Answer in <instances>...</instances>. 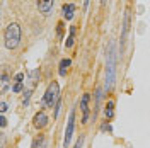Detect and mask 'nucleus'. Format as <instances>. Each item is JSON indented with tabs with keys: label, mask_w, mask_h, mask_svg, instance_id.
I'll return each mask as SVG.
<instances>
[{
	"label": "nucleus",
	"mask_w": 150,
	"mask_h": 148,
	"mask_svg": "<svg viewBox=\"0 0 150 148\" xmlns=\"http://www.w3.org/2000/svg\"><path fill=\"white\" fill-rule=\"evenodd\" d=\"M130 22H131V12L130 9L125 10V17H123V31H121V51L125 48L126 37H128V31H130Z\"/></svg>",
	"instance_id": "nucleus-5"
},
{
	"label": "nucleus",
	"mask_w": 150,
	"mask_h": 148,
	"mask_svg": "<svg viewBox=\"0 0 150 148\" xmlns=\"http://www.w3.org/2000/svg\"><path fill=\"white\" fill-rule=\"evenodd\" d=\"M33 123H34V126H36L38 130H43V128L48 124V116H46V112H45V111H39L36 116H34Z\"/></svg>",
	"instance_id": "nucleus-7"
},
{
	"label": "nucleus",
	"mask_w": 150,
	"mask_h": 148,
	"mask_svg": "<svg viewBox=\"0 0 150 148\" xmlns=\"http://www.w3.org/2000/svg\"><path fill=\"white\" fill-rule=\"evenodd\" d=\"M87 5H89V0H85L84 2V7H87Z\"/></svg>",
	"instance_id": "nucleus-23"
},
{
	"label": "nucleus",
	"mask_w": 150,
	"mask_h": 148,
	"mask_svg": "<svg viewBox=\"0 0 150 148\" xmlns=\"http://www.w3.org/2000/svg\"><path fill=\"white\" fill-rule=\"evenodd\" d=\"M22 80H24V75L22 73H17L16 75V78H14V82L16 83H22Z\"/></svg>",
	"instance_id": "nucleus-15"
},
{
	"label": "nucleus",
	"mask_w": 150,
	"mask_h": 148,
	"mask_svg": "<svg viewBox=\"0 0 150 148\" xmlns=\"http://www.w3.org/2000/svg\"><path fill=\"white\" fill-rule=\"evenodd\" d=\"M53 4H55V0H38V9L45 17H48L53 12Z\"/></svg>",
	"instance_id": "nucleus-6"
},
{
	"label": "nucleus",
	"mask_w": 150,
	"mask_h": 148,
	"mask_svg": "<svg viewBox=\"0 0 150 148\" xmlns=\"http://www.w3.org/2000/svg\"><path fill=\"white\" fill-rule=\"evenodd\" d=\"M101 5H106V0H101Z\"/></svg>",
	"instance_id": "nucleus-24"
},
{
	"label": "nucleus",
	"mask_w": 150,
	"mask_h": 148,
	"mask_svg": "<svg viewBox=\"0 0 150 148\" xmlns=\"http://www.w3.org/2000/svg\"><path fill=\"white\" fill-rule=\"evenodd\" d=\"M74 128H75V109L70 111V116H68V121H67V131H65V140H63V147H68L70 145V140H72V135H74Z\"/></svg>",
	"instance_id": "nucleus-4"
},
{
	"label": "nucleus",
	"mask_w": 150,
	"mask_h": 148,
	"mask_svg": "<svg viewBox=\"0 0 150 148\" xmlns=\"http://www.w3.org/2000/svg\"><path fill=\"white\" fill-rule=\"evenodd\" d=\"M7 87H9V77H7L5 72H4V73H2V87H0V92L5 94L7 92Z\"/></svg>",
	"instance_id": "nucleus-13"
},
{
	"label": "nucleus",
	"mask_w": 150,
	"mask_h": 148,
	"mask_svg": "<svg viewBox=\"0 0 150 148\" xmlns=\"http://www.w3.org/2000/svg\"><path fill=\"white\" fill-rule=\"evenodd\" d=\"M19 41H21V26L17 22H10L5 32H4V43H5V48L7 49H16L19 46Z\"/></svg>",
	"instance_id": "nucleus-2"
},
{
	"label": "nucleus",
	"mask_w": 150,
	"mask_h": 148,
	"mask_svg": "<svg viewBox=\"0 0 150 148\" xmlns=\"http://www.w3.org/2000/svg\"><path fill=\"white\" fill-rule=\"evenodd\" d=\"M103 130H108V131H111V126H109V124H103Z\"/></svg>",
	"instance_id": "nucleus-22"
},
{
	"label": "nucleus",
	"mask_w": 150,
	"mask_h": 148,
	"mask_svg": "<svg viewBox=\"0 0 150 148\" xmlns=\"http://www.w3.org/2000/svg\"><path fill=\"white\" fill-rule=\"evenodd\" d=\"M104 112H106V118H108V119H111L112 116H114V102H112V101L108 102V106H106Z\"/></svg>",
	"instance_id": "nucleus-11"
},
{
	"label": "nucleus",
	"mask_w": 150,
	"mask_h": 148,
	"mask_svg": "<svg viewBox=\"0 0 150 148\" xmlns=\"http://www.w3.org/2000/svg\"><path fill=\"white\" fill-rule=\"evenodd\" d=\"M74 36H75V27L72 26V27H70V34H68V37H67V41H65V48L74 46Z\"/></svg>",
	"instance_id": "nucleus-12"
},
{
	"label": "nucleus",
	"mask_w": 150,
	"mask_h": 148,
	"mask_svg": "<svg viewBox=\"0 0 150 148\" xmlns=\"http://www.w3.org/2000/svg\"><path fill=\"white\" fill-rule=\"evenodd\" d=\"M62 10H63V17H65L67 20H72V19H74V12H75L74 4H65Z\"/></svg>",
	"instance_id": "nucleus-9"
},
{
	"label": "nucleus",
	"mask_w": 150,
	"mask_h": 148,
	"mask_svg": "<svg viewBox=\"0 0 150 148\" xmlns=\"http://www.w3.org/2000/svg\"><path fill=\"white\" fill-rule=\"evenodd\" d=\"M58 94H60V87H58V83L51 82L50 85H48L43 102L46 104L48 107H53V106H56V102H58Z\"/></svg>",
	"instance_id": "nucleus-3"
},
{
	"label": "nucleus",
	"mask_w": 150,
	"mask_h": 148,
	"mask_svg": "<svg viewBox=\"0 0 150 148\" xmlns=\"http://www.w3.org/2000/svg\"><path fill=\"white\" fill-rule=\"evenodd\" d=\"M70 66V60L68 58H65V60H62L60 61V70H58V73L62 75V77H65L67 75V68Z\"/></svg>",
	"instance_id": "nucleus-10"
},
{
	"label": "nucleus",
	"mask_w": 150,
	"mask_h": 148,
	"mask_svg": "<svg viewBox=\"0 0 150 148\" xmlns=\"http://www.w3.org/2000/svg\"><path fill=\"white\" fill-rule=\"evenodd\" d=\"M0 111H2V114L7 111V102H2V104H0Z\"/></svg>",
	"instance_id": "nucleus-19"
},
{
	"label": "nucleus",
	"mask_w": 150,
	"mask_h": 148,
	"mask_svg": "<svg viewBox=\"0 0 150 148\" xmlns=\"http://www.w3.org/2000/svg\"><path fill=\"white\" fill-rule=\"evenodd\" d=\"M33 148H45V136H43V135H41V136H38V138L34 140Z\"/></svg>",
	"instance_id": "nucleus-14"
},
{
	"label": "nucleus",
	"mask_w": 150,
	"mask_h": 148,
	"mask_svg": "<svg viewBox=\"0 0 150 148\" xmlns=\"http://www.w3.org/2000/svg\"><path fill=\"white\" fill-rule=\"evenodd\" d=\"M82 145H84V136H80V138L77 140V143H75L74 148H82Z\"/></svg>",
	"instance_id": "nucleus-16"
},
{
	"label": "nucleus",
	"mask_w": 150,
	"mask_h": 148,
	"mask_svg": "<svg viewBox=\"0 0 150 148\" xmlns=\"http://www.w3.org/2000/svg\"><path fill=\"white\" fill-rule=\"evenodd\" d=\"M80 109H82V112H84V116H82V123H87V119H89V94H84V95H82Z\"/></svg>",
	"instance_id": "nucleus-8"
},
{
	"label": "nucleus",
	"mask_w": 150,
	"mask_h": 148,
	"mask_svg": "<svg viewBox=\"0 0 150 148\" xmlns=\"http://www.w3.org/2000/svg\"><path fill=\"white\" fill-rule=\"evenodd\" d=\"M62 31H63V24L58 22V36H62Z\"/></svg>",
	"instance_id": "nucleus-20"
},
{
	"label": "nucleus",
	"mask_w": 150,
	"mask_h": 148,
	"mask_svg": "<svg viewBox=\"0 0 150 148\" xmlns=\"http://www.w3.org/2000/svg\"><path fill=\"white\" fill-rule=\"evenodd\" d=\"M0 124H2V128H5V124H7V119H5V118H4V116H2V118H0Z\"/></svg>",
	"instance_id": "nucleus-21"
},
{
	"label": "nucleus",
	"mask_w": 150,
	"mask_h": 148,
	"mask_svg": "<svg viewBox=\"0 0 150 148\" xmlns=\"http://www.w3.org/2000/svg\"><path fill=\"white\" fill-rule=\"evenodd\" d=\"M12 90H14V92H21V90H22V83H14Z\"/></svg>",
	"instance_id": "nucleus-17"
},
{
	"label": "nucleus",
	"mask_w": 150,
	"mask_h": 148,
	"mask_svg": "<svg viewBox=\"0 0 150 148\" xmlns=\"http://www.w3.org/2000/svg\"><path fill=\"white\" fill-rule=\"evenodd\" d=\"M116 48H114V43H109V48H108V56H106V90H109L114 83V78H116Z\"/></svg>",
	"instance_id": "nucleus-1"
},
{
	"label": "nucleus",
	"mask_w": 150,
	"mask_h": 148,
	"mask_svg": "<svg viewBox=\"0 0 150 148\" xmlns=\"http://www.w3.org/2000/svg\"><path fill=\"white\" fill-rule=\"evenodd\" d=\"M60 99H58V102H56V106H55V118H58V112H60Z\"/></svg>",
	"instance_id": "nucleus-18"
}]
</instances>
